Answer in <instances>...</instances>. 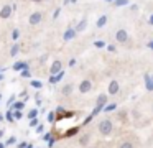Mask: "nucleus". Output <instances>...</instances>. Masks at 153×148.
<instances>
[{
  "mask_svg": "<svg viewBox=\"0 0 153 148\" xmlns=\"http://www.w3.org/2000/svg\"><path fill=\"white\" fill-rule=\"evenodd\" d=\"M97 130H99V133L102 135V137H109V135L114 132V122L110 120V118H104V120L99 122Z\"/></svg>",
  "mask_w": 153,
  "mask_h": 148,
  "instance_id": "nucleus-1",
  "label": "nucleus"
},
{
  "mask_svg": "<svg viewBox=\"0 0 153 148\" xmlns=\"http://www.w3.org/2000/svg\"><path fill=\"white\" fill-rule=\"evenodd\" d=\"M79 92L81 94H87V92L92 89V82L89 81V79H84V81H81V84H79Z\"/></svg>",
  "mask_w": 153,
  "mask_h": 148,
  "instance_id": "nucleus-2",
  "label": "nucleus"
},
{
  "mask_svg": "<svg viewBox=\"0 0 153 148\" xmlns=\"http://www.w3.org/2000/svg\"><path fill=\"white\" fill-rule=\"evenodd\" d=\"M115 39H117L119 43H127V41H128V33H127V30H123V28L117 30Z\"/></svg>",
  "mask_w": 153,
  "mask_h": 148,
  "instance_id": "nucleus-3",
  "label": "nucleus"
},
{
  "mask_svg": "<svg viewBox=\"0 0 153 148\" xmlns=\"http://www.w3.org/2000/svg\"><path fill=\"white\" fill-rule=\"evenodd\" d=\"M41 20H43V13L41 12H35L30 15V25H38V23H41Z\"/></svg>",
  "mask_w": 153,
  "mask_h": 148,
  "instance_id": "nucleus-4",
  "label": "nucleus"
},
{
  "mask_svg": "<svg viewBox=\"0 0 153 148\" xmlns=\"http://www.w3.org/2000/svg\"><path fill=\"white\" fill-rule=\"evenodd\" d=\"M105 104H107V95H105V94H100L99 97H97V105H96V110H94L92 115H96V112H99Z\"/></svg>",
  "mask_w": 153,
  "mask_h": 148,
  "instance_id": "nucleus-5",
  "label": "nucleus"
},
{
  "mask_svg": "<svg viewBox=\"0 0 153 148\" xmlns=\"http://www.w3.org/2000/svg\"><path fill=\"white\" fill-rule=\"evenodd\" d=\"M120 92V86L117 81H110L109 82V94L110 95H117Z\"/></svg>",
  "mask_w": 153,
  "mask_h": 148,
  "instance_id": "nucleus-6",
  "label": "nucleus"
},
{
  "mask_svg": "<svg viewBox=\"0 0 153 148\" xmlns=\"http://www.w3.org/2000/svg\"><path fill=\"white\" fill-rule=\"evenodd\" d=\"M12 7L10 5H5V7H2V10H0V18H4V20H7V18H10V15H12Z\"/></svg>",
  "mask_w": 153,
  "mask_h": 148,
  "instance_id": "nucleus-7",
  "label": "nucleus"
},
{
  "mask_svg": "<svg viewBox=\"0 0 153 148\" xmlns=\"http://www.w3.org/2000/svg\"><path fill=\"white\" fill-rule=\"evenodd\" d=\"M51 74H58V72H61L63 69H61V61H54L53 64H51Z\"/></svg>",
  "mask_w": 153,
  "mask_h": 148,
  "instance_id": "nucleus-8",
  "label": "nucleus"
},
{
  "mask_svg": "<svg viewBox=\"0 0 153 148\" xmlns=\"http://www.w3.org/2000/svg\"><path fill=\"white\" fill-rule=\"evenodd\" d=\"M89 141H91V135L89 133L81 135V138H79V145H81V147H87V145H89Z\"/></svg>",
  "mask_w": 153,
  "mask_h": 148,
  "instance_id": "nucleus-9",
  "label": "nucleus"
},
{
  "mask_svg": "<svg viewBox=\"0 0 153 148\" xmlns=\"http://www.w3.org/2000/svg\"><path fill=\"white\" fill-rule=\"evenodd\" d=\"M74 36H76V30H73V28H69V30H66V33H64V39H73Z\"/></svg>",
  "mask_w": 153,
  "mask_h": 148,
  "instance_id": "nucleus-10",
  "label": "nucleus"
},
{
  "mask_svg": "<svg viewBox=\"0 0 153 148\" xmlns=\"http://www.w3.org/2000/svg\"><path fill=\"white\" fill-rule=\"evenodd\" d=\"M119 148H135V147H133V143L130 140H123L122 143L119 145Z\"/></svg>",
  "mask_w": 153,
  "mask_h": 148,
  "instance_id": "nucleus-11",
  "label": "nucleus"
},
{
  "mask_svg": "<svg viewBox=\"0 0 153 148\" xmlns=\"http://www.w3.org/2000/svg\"><path fill=\"white\" fill-rule=\"evenodd\" d=\"M13 69L15 71H23V69H27V62H17V64H13Z\"/></svg>",
  "mask_w": 153,
  "mask_h": 148,
  "instance_id": "nucleus-12",
  "label": "nucleus"
},
{
  "mask_svg": "<svg viewBox=\"0 0 153 148\" xmlns=\"http://www.w3.org/2000/svg\"><path fill=\"white\" fill-rule=\"evenodd\" d=\"M86 25H87V20H86V18H84V20H81V22H79V25L76 26V31H82V30L86 28Z\"/></svg>",
  "mask_w": 153,
  "mask_h": 148,
  "instance_id": "nucleus-13",
  "label": "nucleus"
},
{
  "mask_svg": "<svg viewBox=\"0 0 153 148\" xmlns=\"http://www.w3.org/2000/svg\"><path fill=\"white\" fill-rule=\"evenodd\" d=\"M105 23H107V16H105V15H102L99 20H97V26H99V28H102Z\"/></svg>",
  "mask_w": 153,
  "mask_h": 148,
  "instance_id": "nucleus-14",
  "label": "nucleus"
},
{
  "mask_svg": "<svg viewBox=\"0 0 153 148\" xmlns=\"http://www.w3.org/2000/svg\"><path fill=\"white\" fill-rule=\"evenodd\" d=\"M71 92H73V86H71V84H66V86L63 87V94H64V95H69Z\"/></svg>",
  "mask_w": 153,
  "mask_h": 148,
  "instance_id": "nucleus-15",
  "label": "nucleus"
},
{
  "mask_svg": "<svg viewBox=\"0 0 153 148\" xmlns=\"http://www.w3.org/2000/svg\"><path fill=\"white\" fill-rule=\"evenodd\" d=\"M36 115H38V110H36V109H31V110L28 112V118H30V120L36 118Z\"/></svg>",
  "mask_w": 153,
  "mask_h": 148,
  "instance_id": "nucleus-16",
  "label": "nucleus"
},
{
  "mask_svg": "<svg viewBox=\"0 0 153 148\" xmlns=\"http://www.w3.org/2000/svg\"><path fill=\"white\" fill-rule=\"evenodd\" d=\"M30 86H31V87H35V89H40V87H43V84H41L40 81H31V82H30Z\"/></svg>",
  "mask_w": 153,
  "mask_h": 148,
  "instance_id": "nucleus-17",
  "label": "nucleus"
},
{
  "mask_svg": "<svg viewBox=\"0 0 153 148\" xmlns=\"http://www.w3.org/2000/svg\"><path fill=\"white\" fill-rule=\"evenodd\" d=\"M22 117H23V114H22V110H15V112H13V118H17V120H20Z\"/></svg>",
  "mask_w": 153,
  "mask_h": 148,
  "instance_id": "nucleus-18",
  "label": "nucleus"
},
{
  "mask_svg": "<svg viewBox=\"0 0 153 148\" xmlns=\"http://www.w3.org/2000/svg\"><path fill=\"white\" fill-rule=\"evenodd\" d=\"M13 109L15 110H22V109H23V102H15Z\"/></svg>",
  "mask_w": 153,
  "mask_h": 148,
  "instance_id": "nucleus-19",
  "label": "nucleus"
},
{
  "mask_svg": "<svg viewBox=\"0 0 153 148\" xmlns=\"http://www.w3.org/2000/svg\"><path fill=\"white\" fill-rule=\"evenodd\" d=\"M18 48H20V46H18V45H15L13 48L10 49V54H12V56H15V54H17V53H18Z\"/></svg>",
  "mask_w": 153,
  "mask_h": 148,
  "instance_id": "nucleus-20",
  "label": "nucleus"
},
{
  "mask_svg": "<svg viewBox=\"0 0 153 148\" xmlns=\"http://www.w3.org/2000/svg\"><path fill=\"white\" fill-rule=\"evenodd\" d=\"M22 77H30V69H23V71H22Z\"/></svg>",
  "mask_w": 153,
  "mask_h": 148,
  "instance_id": "nucleus-21",
  "label": "nucleus"
},
{
  "mask_svg": "<svg viewBox=\"0 0 153 148\" xmlns=\"http://www.w3.org/2000/svg\"><path fill=\"white\" fill-rule=\"evenodd\" d=\"M5 118H7L8 122H13L15 120V118H13V112H7V117H5Z\"/></svg>",
  "mask_w": 153,
  "mask_h": 148,
  "instance_id": "nucleus-22",
  "label": "nucleus"
},
{
  "mask_svg": "<svg viewBox=\"0 0 153 148\" xmlns=\"http://www.w3.org/2000/svg\"><path fill=\"white\" fill-rule=\"evenodd\" d=\"M18 36H20V31H18V30H13V31H12V38L18 39Z\"/></svg>",
  "mask_w": 153,
  "mask_h": 148,
  "instance_id": "nucleus-23",
  "label": "nucleus"
},
{
  "mask_svg": "<svg viewBox=\"0 0 153 148\" xmlns=\"http://www.w3.org/2000/svg\"><path fill=\"white\" fill-rule=\"evenodd\" d=\"M122 5H127V0H115V7H122Z\"/></svg>",
  "mask_w": 153,
  "mask_h": 148,
  "instance_id": "nucleus-24",
  "label": "nucleus"
},
{
  "mask_svg": "<svg viewBox=\"0 0 153 148\" xmlns=\"http://www.w3.org/2000/svg\"><path fill=\"white\" fill-rule=\"evenodd\" d=\"M15 141H17V138H15V137H10V138L7 140V145H13Z\"/></svg>",
  "mask_w": 153,
  "mask_h": 148,
  "instance_id": "nucleus-25",
  "label": "nucleus"
},
{
  "mask_svg": "<svg viewBox=\"0 0 153 148\" xmlns=\"http://www.w3.org/2000/svg\"><path fill=\"white\" fill-rule=\"evenodd\" d=\"M48 120H50V122H53V120H54V112H51V114L48 115Z\"/></svg>",
  "mask_w": 153,
  "mask_h": 148,
  "instance_id": "nucleus-26",
  "label": "nucleus"
},
{
  "mask_svg": "<svg viewBox=\"0 0 153 148\" xmlns=\"http://www.w3.org/2000/svg\"><path fill=\"white\" fill-rule=\"evenodd\" d=\"M36 123H38V120H36V118H33V120H30V127H35Z\"/></svg>",
  "mask_w": 153,
  "mask_h": 148,
  "instance_id": "nucleus-27",
  "label": "nucleus"
},
{
  "mask_svg": "<svg viewBox=\"0 0 153 148\" xmlns=\"http://www.w3.org/2000/svg\"><path fill=\"white\" fill-rule=\"evenodd\" d=\"M36 132H38V133H41V132H43V125H38V128H36Z\"/></svg>",
  "mask_w": 153,
  "mask_h": 148,
  "instance_id": "nucleus-28",
  "label": "nucleus"
},
{
  "mask_svg": "<svg viewBox=\"0 0 153 148\" xmlns=\"http://www.w3.org/2000/svg\"><path fill=\"white\" fill-rule=\"evenodd\" d=\"M76 132H77V128H73V130L68 132V135H73V133H76Z\"/></svg>",
  "mask_w": 153,
  "mask_h": 148,
  "instance_id": "nucleus-29",
  "label": "nucleus"
},
{
  "mask_svg": "<svg viewBox=\"0 0 153 148\" xmlns=\"http://www.w3.org/2000/svg\"><path fill=\"white\" fill-rule=\"evenodd\" d=\"M18 148H27V143H25V141H22V143L18 145Z\"/></svg>",
  "mask_w": 153,
  "mask_h": 148,
  "instance_id": "nucleus-30",
  "label": "nucleus"
},
{
  "mask_svg": "<svg viewBox=\"0 0 153 148\" xmlns=\"http://www.w3.org/2000/svg\"><path fill=\"white\" fill-rule=\"evenodd\" d=\"M148 25H152V26H153V15L148 18Z\"/></svg>",
  "mask_w": 153,
  "mask_h": 148,
  "instance_id": "nucleus-31",
  "label": "nucleus"
},
{
  "mask_svg": "<svg viewBox=\"0 0 153 148\" xmlns=\"http://www.w3.org/2000/svg\"><path fill=\"white\" fill-rule=\"evenodd\" d=\"M36 104H38V105H41V99H40V95H36Z\"/></svg>",
  "mask_w": 153,
  "mask_h": 148,
  "instance_id": "nucleus-32",
  "label": "nucleus"
},
{
  "mask_svg": "<svg viewBox=\"0 0 153 148\" xmlns=\"http://www.w3.org/2000/svg\"><path fill=\"white\" fill-rule=\"evenodd\" d=\"M2 120H4V115H2V114H0V122H2Z\"/></svg>",
  "mask_w": 153,
  "mask_h": 148,
  "instance_id": "nucleus-33",
  "label": "nucleus"
},
{
  "mask_svg": "<svg viewBox=\"0 0 153 148\" xmlns=\"http://www.w3.org/2000/svg\"><path fill=\"white\" fill-rule=\"evenodd\" d=\"M31 2H35V3H38V2H41V0H31Z\"/></svg>",
  "mask_w": 153,
  "mask_h": 148,
  "instance_id": "nucleus-34",
  "label": "nucleus"
},
{
  "mask_svg": "<svg viewBox=\"0 0 153 148\" xmlns=\"http://www.w3.org/2000/svg\"><path fill=\"white\" fill-rule=\"evenodd\" d=\"M0 148H5V145H4V143H0Z\"/></svg>",
  "mask_w": 153,
  "mask_h": 148,
  "instance_id": "nucleus-35",
  "label": "nucleus"
},
{
  "mask_svg": "<svg viewBox=\"0 0 153 148\" xmlns=\"http://www.w3.org/2000/svg\"><path fill=\"white\" fill-rule=\"evenodd\" d=\"M27 148H33V145H27Z\"/></svg>",
  "mask_w": 153,
  "mask_h": 148,
  "instance_id": "nucleus-36",
  "label": "nucleus"
},
{
  "mask_svg": "<svg viewBox=\"0 0 153 148\" xmlns=\"http://www.w3.org/2000/svg\"><path fill=\"white\" fill-rule=\"evenodd\" d=\"M2 135H4V130H0V137H2Z\"/></svg>",
  "mask_w": 153,
  "mask_h": 148,
  "instance_id": "nucleus-37",
  "label": "nucleus"
},
{
  "mask_svg": "<svg viewBox=\"0 0 153 148\" xmlns=\"http://www.w3.org/2000/svg\"><path fill=\"white\" fill-rule=\"evenodd\" d=\"M2 79H4V74H0V81H2Z\"/></svg>",
  "mask_w": 153,
  "mask_h": 148,
  "instance_id": "nucleus-38",
  "label": "nucleus"
},
{
  "mask_svg": "<svg viewBox=\"0 0 153 148\" xmlns=\"http://www.w3.org/2000/svg\"><path fill=\"white\" fill-rule=\"evenodd\" d=\"M150 48H152V49H153V43H150Z\"/></svg>",
  "mask_w": 153,
  "mask_h": 148,
  "instance_id": "nucleus-39",
  "label": "nucleus"
},
{
  "mask_svg": "<svg viewBox=\"0 0 153 148\" xmlns=\"http://www.w3.org/2000/svg\"><path fill=\"white\" fill-rule=\"evenodd\" d=\"M0 71H4V69H2V68H0Z\"/></svg>",
  "mask_w": 153,
  "mask_h": 148,
  "instance_id": "nucleus-40",
  "label": "nucleus"
}]
</instances>
